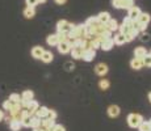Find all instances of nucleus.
<instances>
[{"mask_svg": "<svg viewBox=\"0 0 151 131\" xmlns=\"http://www.w3.org/2000/svg\"><path fill=\"white\" fill-rule=\"evenodd\" d=\"M142 122H143V118H142L141 114L133 113V114H130L129 117H127V123H129V126L132 127V129H138V126Z\"/></svg>", "mask_w": 151, "mask_h": 131, "instance_id": "obj_1", "label": "nucleus"}, {"mask_svg": "<svg viewBox=\"0 0 151 131\" xmlns=\"http://www.w3.org/2000/svg\"><path fill=\"white\" fill-rule=\"evenodd\" d=\"M72 28H74V25L71 24V22L66 21V20H60V21H58L57 24V30L60 31V33H68L72 30Z\"/></svg>", "mask_w": 151, "mask_h": 131, "instance_id": "obj_2", "label": "nucleus"}, {"mask_svg": "<svg viewBox=\"0 0 151 131\" xmlns=\"http://www.w3.org/2000/svg\"><path fill=\"white\" fill-rule=\"evenodd\" d=\"M133 28H134V20H132L130 17H126V19L124 20L122 25L120 26V30L122 34H126V33H129Z\"/></svg>", "mask_w": 151, "mask_h": 131, "instance_id": "obj_3", "label": "nucleus"}, {"mask_svg": "<svg viewBox=\"0 0 151 131\" xmlns=\"http://www.w3.org/2000/svg\"><path fill=\"white\" fill-rule=\"evenodd\" d=\"M33 96H34V93L32 91H24L22 92V94H21V105H22V107L27 109L29 101L33 100Z\"/></svg>", "mask_w": 151, "mask_h": 131, "instance_id": "obj_4", "label": "nucleus"}, {"mask_svg": "<svg viewBox=\"0 0 151 131\" xmlns=\"http://www.w3.org/2000/svg\"><path fill=\"white\" fill-rule=\"evenodd\" d=\"M57 46H58V51H59L60 54H67V52L71 51V47H72L70 41H62V42H59Z\"/></svg>", "mask_w": 151, "mask_h": 131, "instance_id": "obj_5", "label": "nucleus"}, {"mask_svg": "<svg viewBox=\"0 0 151 131\" xmlns=\"http://www.w3.org/2000/svg\"><path fill=\"white\" fill-rule=\"evenodd\" d=\"M86 49L82 47V46H72L71 47V55H72V58L74 59H82L83 58V52Z\"/></svg>", "mask_w": 151, "mask_h": 131, "instance_id": "obj_6", "label": "nucleus"}, {"mask_svg": "<svg viewBox=\"0 0 151 131\" xmlns=\"http://www.w3.org/2000/svg\"><path fill=\"white\" fill-rule=\"evenodd\" d=\"M96 57V50L95 49H86L83 52V59L86 60V62H91V60H93V58Z\"/></svg>", "mask_w": 151, "mask_h": 131, "instance_id": "obj_7", "label": "nucleus"}, {"mask_svg": "<svg viewBox=\"0 0 151 131\" xmlns=\"http://www.w3.org/2000/svg\"><path fill=\"white\" fill-rule=\"evenodd\" d=\"M38 107H40L38 102H37V101H34V100H32V101H29V104L27 106V110H28L29 114L33 115V114H36V112L38 110Z\"/></svg>", "mask_w": 151, "mask_h": 131, "instance_id": "obj_8", "label": "nucleus"}, {"mask_svg": "<svg viewBox=\"0 0 151 131\" xmlns=\"http://www.w3.org/2000/svg\"><path fill=\"white\" fill-rule=\"evenodd\" d=\"M113 46H114V39L113 38H106V39H104L103 42H101V47L100 49H103L104 51H109Z\"/></svg>", "mask_w": 151, "mask_h": 131, "instance_id": "obj_9", "label": "nucleus"}, {"mask_svg": "<svg viewBox=\"0 0 151 131\" xmlns=\"http://www.w3.org/2000/svg\"><path fill=\"white\" fill-rule=\"evenodd\" d=\"M95 72L99 75V76H104V75L108 72V66L104 64V63H99L95 67Z\"/></svg>", "mask_w": 151, "mask_h": 131, "instance_id": "obj_10", "label": "nucleus"}, {"mask_svg": "<svg viewBox=\"0 0 151 131\" xmlns=\"http://www.w3.org/2000/svg\"><path fill=\"white\" fill-rule=\"evenodd\" d=\"M139 14H141V9H139L138 7H134V5H133L132 8H130L129 9V13H127V17H130V19L132 20H137L138 19V16Z\"/></svg>", "mask_w": 151, "mask_h": 131, "instance_id": "obj_11", "label": "nucleus"}, {"mask_svg": "<svg viewBox=\"0 0 151 131\" xmlns=\"http://www.w3.org/2000/svg\"><path fill=\"white\" fill-rule=\"evenodd\" d=\"M120 112L121 110L117 105H110V106L108 107V114H109V117H112V118L118 117V115H120Z\"/></svg>", "mask_w": 151, "mask_h": 131, "instance_id": "obj_12", "label": "nucleus"}, {"mask_svg": "<svg viewBox=\"0 0 151 131\" xmlns=\"http://www.w3.org/2000/svg\"><path fill=\"white\" fill-rule=\"evenodd\" d=\"M130 66H132L133 69H141L142 67H143V60H142V58H137V57H135L134 59L130 62Z\"/></svg>", "mask_w": 151, "mask_h": 131, "instance_id": "obj_13", "label": "nucleus"}, {"mask_svg": "<svg viewBox=\"0 0 151 131\" xmlns=\"http://www.w3.org/2000/svg\"><path fill=\"white\" fill-rule=\"evenodd\" d=\"M43 51L45 50H43L41 46H34L33 50H32V55H33V58H36V59H41Z\"/></svg>", "mask_w": 151, "mask_h": 131, "instance_id": "obj_14", "label": "nucleus"}, {"mask_svg": "<svg viewBox=\"0 0 151 131\" xmlns=\"http://www.w3.org/2000/svg\"><path fill=\"white\" fill-rule=\"evenodd\" d=\"M53 59H54L53 52L51 51H43V54L41 57V60L43 63H50V62H53Z\"/></svg>", "mask_w": 151, "mask_h": 131, "instance_id": "obj_15", "label": "nucleus"}, {"mask_svg": "<svg viewBox=\"0 0 151 131\" xmlns=\"http://www.w3.org/2000/svg\"><path fill=\"white\" fill-rule=\"evenodd\" d=\"M47 113H49V107H46V106H41V107H38V110L36 112V115L38 118H46L47 117Z\"/></svg>", "mask_w": 151, "mask_h": 131, "instance_id": "obj_16", "label": "nucleus"}, {"mask_svg": "<svg viewBox=\"0 0 151 131\" xmlns=\"http://www.w3.org/2000/svg\"><path fill=\"white\" fill-rule=\"evenodd\" d=\"M150 20H151V17H150V14L149 13H142L138 16V19L135 20V21H138V22H141V24H149L150 22Z\"/></svg>", "mask_w": 151, "mask_h": 131, "instance_id": "obj_17", "label": "nucleus"}, {"mask_svg": "<svg viewBox=\"0 0 151 131\" xmlns=\"http://www.w3.org/2000/svg\"><path fill=\"white\" fill-rule=\"evenodd\" d=\"M47 45L50 46H57L58 43H59V38H58V34H50V36L47 37Z\"/></svg>", "mask_w": 151, "mask_h": 131, "instance_id": "obj_18", "label": "nucleus"}, {"mask_svg": "<svg viewBox=\"0 0 151 131\" xmlns=\"http://www.w3.org/2000/svg\"><path fill=\"white\" fill-rule=\"evenodd\" d=\"M134 55L137 58H145L147 55V50L146 47H142V46H139V47H137L134 50Z\"/></svg>", "mask_w": 151, "mask_h": 131, "instance_id": "obj_19", "label": "nucleus"}, {"mask_svg": "<svg viewBox=\"0 0 151 131\" xmlns=\"http://www.w3.org/2000/svg\"><path fill=\"white\" fill-rule=\"evenodd\" d=\"M106 29L110 31H114V30H117L118 29V24H117V21L116 20H113V19H109V21L106 22Z\"/></svg>", "mask_w": 151, "mask_h": 131, "instance_id": "obj_20", "label": "nucleus"}, {"mask_svg": "<svg viewBox=\"0 0 151 131\" xmlns=\"http://www.w3.org/2000/svg\"><path fill=\"white\" fill-rule=\"evenodd\" d=\"M109 19H110V14L108 12H101V13H99V16H97V20L100 22H103V24H106V22L109 21Z\"/></svg>", "mask_w": 151, "mask_h": 131, "instance_id": "obj_21", "label": "nucleus"}, {"mask_svg": "<svg viewBox=\"0 0 151 131\" xmlns=\"http://www.w3.org/2000/svg\"><path fill=\"white\" fill-rule=\"evenodd\" d=\"M21 122L20 121H17V119H13L12 122L9 123V129L12 130V131H20V129H21Z\"/></svg>", "mask_w": 151, "mask_h": 131, "instance_id": "obj_22", "label": "nucleus"}, {"mask_svg": "<svg viewBox=\"0 0 151 131\" xmlns=\"http://www.w3.org/2000/svg\"><path fill=\"white\" fill-rule=\"evenodd\" d=\"M36 12H34V8L33 7H27L24 9V16L27 17V19H33Z\"/></svg>", "mask_w": 151, "mask_h": 131, "instance_id": "obj_23", "label": "nucleus"}, {"mask_svg": "<svg viewBox=\"0 0 151 131\" xmlns=\"http://www.w3.org/2000/svg\"><path fill=\"white\" fill-rule=\"evenodd\" d=\"M41 125L45 127H47V129H51V127L54 126V119L51 118H43V121H41Z\"/></svg>", "mask_w": 151, "mask_h": 131, "instance_id": "obj_24", "label": "nucleus"}, {"mask_svg": "<svg viewBox=\"0 0 151 131\" xmlns=\"http://www.w3.org/2000/svg\"><path fill=\"white\" fill-rule=\"evenodd\" d=\"M125 42H126V41H125V36L122 33L114 36V43H117V45H124Z\"/></svg>", "mask_w": 151, "mask_h": 131, "instance_id": "obj_25", "label": "nucleus"}, {"mask_svg": "<svg viewBox=\"0 0 151 131\" xmlns=\"http://www.w3.org/2000/svg\"><path fill=\"white\" fill-rule=\"evenodd\" d=\"M139 131H151V123L150 122H142L138 126Z\"/></svg>", "mask_w": 151, "mask_h": 131, "instance_id": "obj_26", "label": "nucleus"}, {"mask_svg": "<svg viewBox=\"0 0 151 131\" xmlns=\"http://www.w3.org/2000/svg\"><path fill=\"white\" fill-rule=\"evenodd\" d=\"M109 85H110V83L106 79H103V80H100V83H99V87H100L103 91H106V89L109 88Z\"/></svg>", "mask_w": 151, "mask_h": 131, "instance_id": "obj_27", "label": "nucleus"}, {"mask_svg": "<svg viewBox=\"0 0 151 131\" xmlns=\"http://www.w3.org/2000/svg\"><path fill=\"white\" fill-rule=\"evenodd\" d=\"M40 125H41V118H38L36 115V117H32V122H30V127H33V129H36V127H38Z\"/></svg>", "mask_w": 151, "mask_h": 131, "instance_id": "obj_28", "label": "nucleus"}, {"mask_svg": "<svg viewBox=\"0 0 151 131\" xmlns=\"http://www.w3.org/2000/svg\"><path fill=\"white\" fill-rule=\"evenodd\" d=\"M9 101H12L13 104L16 102H21V97H20V94H17V93H12V94L9 96V98H8Z\"/></svg>", "mask_w": 151, "mask_h": 131, "instance_id": "obj_29", "label": "nucleus"}, {"mask_svg": "<svg viewBox=\"0 0 151 131\" xmlns=\"http://www.w3.org/2000/svg\"><path fill=\"white\" fill-rule=\"evenodd\" d=\"M133 5H134V0H124L122 8H124V9H130Z\"/></svg>", "mask_w": 151, "mask_h": 131, "instance_id": "obj_30", "label": "nucleus"}, {"mask_svg": "<svg viewBox=\"0 0 151 131\" xmlns=\"http://www.w3.org/2000/svg\"><path fill=\"white\" fill-rule=\"evenodd\" d=\"M142 60H143V66L151 67V54H147L145 58H142Z\"/></svg>", "mask_w": 151, "mask_h": 131, "instance_id": "obj_31", "label": "nucleus"}, {"mask_svg": "<svg viewBox=\"0 0 151 131\" xmlns=\"http://www.w3.org/2000/svg\"><path fill=\"white\" fill-rule=\"evenodd\" d=\"M112 4H113L114 8H122L124 0H112Z\"/></svg>", "mask_w": 151, "mask_h": 131, "instance_id": "obj_32", "label": "nucleus"}, {"mask_svg": "<svg viewBox=\"0 0 151 131\" xmlns=\"http://www.w3.org/2000/svg\"><path fill=\"white\" fill-rule=\"evenodd\" d=\"M12 105H13V102H12V101L7 100V101H5L4 104H3V107H4L5 110H8V112H9V109H11V107H12Z\"/></svg>", "mask_w": 151, "mask_h": 131, "instance_id": "obj_33", "label": "nucleus"}, {"mask_svg": "<svg viewBox=\"0 0 151 131\" xmlns=\"http://www.w3.org/2000/svg\"><path fill=\"white\" fill-rule=\"evenodd\" d=\"M51 131H66V129L62 125H54V126L51 127Z\"/></svg>", "mask_w": 151, "mask_h": 131, "instance_id": "obj_34", "label": "nucleus"}, {"mask_svg": "<svg viewBox=\"0 0 151 131\" xmlns=\"http://www.w3.org/2000/svg\"><path fill=\"white\" fill-rule=\"evenodd\" d=\"M38 4V0H27V5L28 7H36V5Z\"/></svg>", "mask_w": 151, "mask_h": 131, "instance_id": "obj_35", "label": "nucleus"}, {"mask_svg": "<svg viewBox=\"0 0 151 131\" xmlns=\"http://www.w3.org/2000/svg\"><path fill=\"white\" fill-rule=\"evenodd\" d=\"M46 118H51V119H55V118H57V113H55L54 110H50V109H49L47 117H46Z\"/></svg>", "mask_w": 151, "mask_h": 131, "instance_id": "obj_36", "label": "nucleus"}, {"mask_svg": "<svg viewBox=\"0 0 151 131\" xmlns=\"http://www.w3.org/2000/svg\"><path fill=\"white\" fill-rule=\"evenodd\" d=\"M141 39L142 41H146V42H147V41H150V36H149V34H143V36L141 37Z\"/></svg>", "mask_w": 151, "mask_h": 131, "instance_id": "obj_37", "label": "nucleus"}, {"mask_svg": "<svg viewBox=\"0 0 151 131\" xmlns=\"http://www.w3.org/2000/svg\"><path fill=\"white\" fill-rule=\"evenodd\" d=\"M54 1H55V3H57V4H58V5H62V4H65V3H66V1H67V0H54Z\"/></svg>", "mask_w": 151, "mask_h": 131, "instance_id": "obj_38", "label": "nucleus"}, {"mask_svg": "<svg viewBox=\"0 0 151 131\" xmlns=\"http://www.w3.org/2000/svg\"><path fill=\"white\" fill-rule=\"evenodd\" d=\"M3 118H4V113H3V110H0V121H3Z\"/></svg>", "mask_w": 151, "mask_h": 131, "instance_id": "obj_39", "label": "nucleus"}, {"mask_svg": "<svg viewBox=\"0 0 151 131\" xmlns=\"http://www.w3.org/2000/svg\"><path fill=\"white\" fill-rule=\"evenodd\" d=\"M46 0H38V3H45Z\"/></svg>", "mask_w": 151, "mask_h": 131, "instance_id": "obj_40", "label": "nucleus"}, {"mask_svg": "<svg viewBox=\"0 0 151 131\" xmlns=\"http://www.w3.org/2000/svg\"><path fill=\"white\" fill-rule=\"evenodd\" d=\"M149 98H150V101H151V93H150V94H149Z\"/></svg>", "mask_w": 151, "mask_h": 131, "instance_id": "obj_41", "label": "nucleus"}, {"mask_svg": "<svg viewBox=\"0 0 151 131\" xmlns=\"http://www.w3.org/2000/svg\"><path fill=\"white\" fill-rule=\"evenodd\" d=\"M150 123H151V121H150Z\"/></svg>", "mask_w": 151, "mask_h": 131, "instance_id": "obj_42", "label": "nucleus"}]
</instances>
